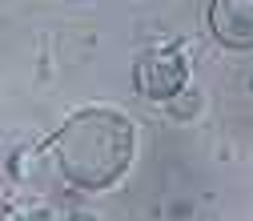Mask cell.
<instances>
[{"label": "cell", "mask_w": 253, "mask_h": 221, "mask_svg": "<svg viewBox=\"0 0 253 221\" xmlns=\"http://www.w3.org/2000/svg\"><path fill=\"white\" fill-rule=\"evenodd\" d=\"M65 181L77 189H109L133 161V125L117 109H81L48 141Z\"/></svg>", "instance_id": "cell-1"}, {"label": "cell", "mask_w": 253, "mask_h": 221, "mask_svg": "<svg viewBox=\"0 0 253 221\" xmlns=\"http://www.w3.org/2000/svg\"><path fill=\"white\" fill-rule=\"evenodd\" d=\"M185 60L177 48H149L137 56V69H133V81H137V92L149 101H169L185 88Z\"/></svg>", "instance_id": "cell-2"}, {"label": "cell", "mask_w": 253, "mask_h": 221, "mask_svg": "<svg viewBox=\"0 0 253 221\" xmlns=\"http://www.w3.org/2000/svg\"><path fill=\"white\" fill-rule=\"evenodd\" d=\"M209 28L225 48L249 52L253 48V0H209Z\"/></svg>", "instance_id": "cell-3"}]
</instances>
